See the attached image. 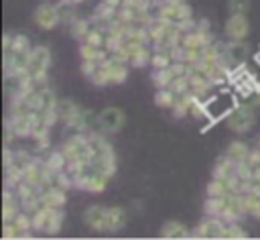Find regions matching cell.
I'll return each mask as SVG.
<instances>
[{
  "instance_id": "6da1fadb",
  "label": "cell",
  "mask_w": 260,
  "mask_h": 240,
  "mask_svg": "<svg viewBox=\"0 0 260 240\" xmlns=\"http://www.w3.org/2000/svg\"><path fill=\"white\" fill-rule=\"evenodd\" d=\"M236 94L225 89V87H217V94H211L207 100H205V106H207V122L213 126V122H219V120H225L228 114L238 106L236 102Z\"/></svg>"
},
{
  "instance_id": "7a4b0ae2",
  "label": "cell",
  "mask_w": 260,
  "mask_h": 240,
  "mask_svg": "<svg viewBox=\"0 0 260 240\" xmlns=\"http://www.w3.org/2000/svg\"><path fill=\"white\" fill-rule=\"evenodd\" d=\"M61 153L65 155L67 163H73V161L89 163L91 157H93L89 138H87V134H83V132H73L71 136H67V138L63 140V144H61Z\"/></svg>"
},
{
  "instance_id": "3957f363",
  "label": "cell",
  "mask_w": 260,
  "mask_h": 240,
  "mask_svg": "<svg viewBox=\"0 0 260 240\" xmlns=\"http://www.w3.org/2000/svg\"><path fill=\"white\" fill-rule=\"evenodd\" d=\"M49 67H51V51L45 45H35L32 47V55H30V63H28V73L30 77L37 81L39 87H47V75H49Z\"/></svg>"
},
{
  "instance_id": "277c9868",
  "label": "cell",
  "mask_w": 260,
  "mask_h": 240,
  "mask_svg": "<svg viewBox=\"0 0 260 240\" xmlns=\"http://www.w3.org/2000/svg\"><path fill=\"white\" fill-rule=\"evenodd\" d=\"M256 108L246 100L244 104H238L230 114H228V118H225V122H228V128L232 130V132H236V134H244V132H248L252 126H254V120H256V112H254Z\"/></svg>"
},
{
  "instance_id": "5b68a950",
  "label": "cell",
  "mask_w": 260,
  "mask_h": 240,
  "mask_svg": "<svg viewBox=\"0 0 260 240\" xmlns=\"http://www.w3.org/2000/svg\"><path fill=\"white\" fill-rule=\"evenodd\" d=\"M152 10L156 12L158 18H162L167 22H173V24H181L183 20H187V18L193 16L191 6L187 2H183V4H169L165 0H154Z\"/></svg>"
},
{
  "instance_id": "8992f818",
  "label": "cell",
  "mask_w": 260,
  "mask_h": 240,
  "mask_svg": "<svg viewBox=\"0 0 260 240\" xmlns=\"http://www.w3.org/2000/svg\"><path fill=\"white\" fill-rule=\"evenodd\" d=\"M124 122H126V116L120 108L116 106H108L104 108L98 116H95V128L104 134H116L124 128Z\"/></svg>"
},
{
  "instance_id": "52a82bcc",
  "label": "cell",
  "mask_w": 260,
  "mask_h": 240,
  "mask_svg": "<svg viewBox=\"0 0 260 240\" xmlns=\"http://www.w3.org/2000/svg\"><path fill=\"white\" fill-rule=\"evenodd\" d=\"M32 20L39 28L43 31H53L57 24H61V14H59V4H51V2H43L37 6Z\"/></svg>"
},
{
  "instance_id": "ba28073f",
  "label": "cell",
  "mask_w": 260,
  "mask_h": 240,
  "mask_svg": "<svg viewBox=\"0 0 260 240\" xmlns=\"http://www.w3.org/2000/svg\"><path fill=\"white\" fill-rule=\"evenodd\" d=\"M102 65H104V69L108 71L112 85L124 83V81L128 79V71H130V67H132L128 61H124L122 57H118V55H114V53H110V55L102 61Z\"/></svg>"
},
{
  "instance_id": "9c48e42d",
  "label": "cell",
  "mask_w": 260,
  "mask_h": 240,
  "mask_svg": "<svg viewBox=\"0 0 260 240\" xmlns=\"http://www.w3.org/2000/svg\"><path fill=\"white\" fill-rule=\"evenodd\" d=\"M225 230V220L217 216H205L195 228H193V238H223Z\"/></svg>"
},
{
  "instance_id": "30bf717a",
  "label": "cell",
  "mask_w": 260,
  "mask_h": 240,
  "mask_svg": "<svg viewBox=\"0 0 260 240\" xmlns=\"http://www.w3.org/2000/svg\"><path fill=\"white\" fill-rule=\"evenodd\" d=\"M95 116H98V114H93L91 110L79 108L77 114L65 122V128L71 130V132H83V134H87L89 130L95 128Z\"/></svg>"
},
{
  "instance_id": "8fae6325",
  "label": "cell",
  "mask_w": 260,
  "mask_h": 240,
  "mask_svg": "<svg viewBox=\"0 0 260 240\" xmlns=\"http://www.w3.org/2000/svg\"><path fill=\"white\" fill-rule=\"evenodd\" d=\"M248 53H250V47L246 43V39H230L228 41V47H225V55H223V61L232 67V65H238V63H246L248 59Z\"/></svg>"
},
{
  "instance_id": "7c38bea8",
  "label": "cell",
  "mask_w": 260,
  "mask_h": 240,
  "mask_svg": "<svg viewBox=\"0 0 260 240\" xmlns=\"http://www.w3.org/2000/svg\"><path fill=\"white\" fill-rule=\"evenodd\" d=\"M225 37L228 39H246L250 33V22L246 14H230L225 20Z\"/></svg>"
},
{
  "instance_id": "4fadbf2b",
  "label": "cell",
  "mask_w": 260,
  "mask_h": 240,
  "mask_svg": "<svg viewBox=\"0 0 260 240\" xmlns=\"http://www.w3.org/2000/svg\"><path fill=\"white\" fill-rule=\"evenodd\" d=\"M83 222L89 230L93 232H106V222H108V207L104 205H89L83 212Z\"/></svg>"
},
{
  "instance_id": "5bb4252c",
  "label": "cell",
  "mask_w": 260,
  "mask_h": 240,
  "mask_svg": "<svg viewBox=\"0 0 260 240\" xmlns=\"http://www.w3.org/2000/svg\"><path fill=\"white\" fill-rule=\"evenodd\" d=\"M4 122L10 124V128L14 130V134L18 138H26L32 134V112L28 114H8L4 118Z\"/></svg>"
},
{
  "instance_id": "9a60e30c",
  "label": "cell",
  "mask_w": 260,
  "mask_h": 240,
  "mask_svg": "<svg viewBox=\"0 0 260 240\" xmlns=\"http://www.w3.org/2000/svg\"><path fill=\"white\" fill-rule=\"evenodd\" d=\"M43 177H45V163H43V159L32 157V159L26 163V167L22 169V181H24V183H30V185H35V187H39L41 181H43Z\"/></svg>"
},
{
  "instance_id": "2e32d148",
  "label": "cell",
  "mask_w": 260,
  "mask_h": 240,
  "mask_svg": "<svg viewBox=\"0 0 260 240\" xmlns=\"http://www.w3.org/2000/svg\"><path fill=\"white\" fill-rule=\"evenodd\" d=\"M128 222L126 209L120 205H112L108 207V222H106V234H116L120 232Z\"/></svg>"
},
{
  "instance_id": "e0dca14e",
  "label": "cell",
  "mask_w": 260,
  "mask_h": 240,
  "mask_svg": "<svg viewBox=\"0 0 260 240\" xmlns=\"http://www.w3.org/2000/svg\"><path fill=\"white\" fill-rule=\"evenodd\" d=\"M160 238L167 240H177V238H193V230H189L185 224L177 222V220H169L162 228H160Z\"/></svg>"
},
{
  "instance_id": "ac0fdd59",
  "label": "cell",
  "mask_w": 260,
  "mask_h": 240,
  "mask_svg": "<svg viewBox=\"0 0 260 240\" xmlns=\"http://www.w3.org/2000/svg\"><path fill=\"white\" fill-rule=\"evenodd\" d=\"M2 197H4V203H2V218H4V220H12V218L22 209L20 199H18L14 187H4V195H2Z\"/></svg>"
},
{
  "instance_id": "d6986e66",
  "label": "cell",
  "mask_w": 260,
  "mask_h": 240,
  "mask_svg": "<svg viewBox=\"0 0 260 240\" xmlns=\"http://www.w3.org/2000/svg\"><path fill=\"white\" fill-rule=\"evenodd\" d=\"M199 100V96H195L193 92H185V94H181V96H177V102H175V106H173V116L175 118H185V116H189V112H191V106L195 104Z\"/></svg>"
},
{
  "instance_id": "ffe728a7",
  "label": "cell",
  "mask_w": 260,
  "mask_h": 240,
  "mask_svg": "<svg viewBox=\"0 0 260 240\" xmlns=\"http://www.w3.org/2000/svg\"><path fill=\"white\" fill-rule=\"evenodd\" d=\"M41 193H43V205L63 209L67 203V191L61 187H49V189H43Z\"/></svg>"
},
{
  "instance_id": "44dd1931",
  "label": "cell",
  "mask_w": 260,
  "mask_h": 240,
  "mask_svg": "<svg viewBox=\"0 0 260 240\" xmlns=\"http://www.w3.org/2000/svg\"><path fill=\"white\" fill-rule=\"evenodd\" d=\"M47 207H49V205H47ZM63 220H65V212H63V209H59V207H49V216H47L43 234H49V236L59 234L61 228H63Z\"/></svg>"
},
{
  "instance_id": "7402d4cb",
  "label": "cell",
  "mask_w": 260,
  "mask_h": 240,
  "mask_svg": "<svg viewBox=\"0 0 260 240\" xmlns=\"http://www.w3.org/2000/svg\"><path fill=\"white\" fill-rule=\"evenodd\" d=\"M108 55L110 53H108L106 47H95V45H89L85 41L79 45V57H81V61H98V63H102Z\"/></svg>"
},
{
  "instance_id": "603a6c76",
  "label": "cell",
  "mask_w": 260,
  "mask_h": 240,
  "mask_svg": "<svg viewBox=\"0 0 260 240\" xmlns=\"http://www.w3.org/2000/svg\"><path fill=\"white\" fill-rule=\"evenodd\" d=\"M108 183H110V177H108V175H104L102 171L93 169V171L89 173V177H87V181H85L83 189H85V191H89V193H102V191H106Z\"/></svg>"
},
{
  "instance_id": "cb8c5ba5",
  "label": "cell",
  "mask_w": 260,
  "mask_h": 240,
  "mask_svg": "<svg viewBox=\"0 0 260 240\" xmlns=\"http://www.w3.org/2000/svg\"><path fill=\"white\" fill-rule=\"evenodd\" d=\"M240 201H242V207H244L246 216L260 220V195H256L252 191H246V193H240Z\"/></svg>"
},
{
  "instance_id": "d4e9b609",
  "label": "cell",
  "mask_w": 260,
  "mask_h": 240,
  "mask_svg": "<svg viewBox=\"0 0 260 240\" xmlns=\"http://www.w3.org/2000/svg\"><path fill=\"white\" fill-rule=\"evenodd\" d=\"M150 47H152V45H140V47H136V49L132 51L128 63H130L132 67H136V69L150 65V57H152V49H150Z\"/></svg>"
},
{
  "instance_id": "484cf974",
  "label": "cell",
  "mask_w": 260,
  "mask_h": 240,
  "mask_svg": "<svg viewBox=\"0 0 260 240\" xmlns=\"http://www.w3.org/2000/svg\"><path fill=\"white\" fill-rule=\"evenodd\" d=\"M238 171V163H234L232 159H228L225 155L215 163V167H213V175L211 177H217V179H225V181H230V177L234 175Z\"/></svg>"
},
{
  "instance_id": "4316f807",
  "label": "cell",
  "mask_w": 260,
  "mask_h": 240,
  "mask_svg": "<svg viewBox=\"0 0 260 240\" xmlns=\"http://www.w3.org/2000/svg\"><path fill=\"white\" fill-rule=\"evenodd\" d=\"M93 28V22H91V18H81V16H77L71 24H69V33H71V37L75 39V41H83L85 37H87V33Z\"/></svg>"
},
{
  "instance_id": "83f0119b",
  "label": "cell",
  "mask_w": 260,
  "mask_h": 240,
  "mask_svg": "<svg viewBox=\"0 0 260 240\" xmlns=\"http://www.w3.org/2000/svg\"><path fill=\"white\" fill-rule=\"evenodd\" d=\"M43 163H45V169H49V171H53V173L67 169V159H65V155L61 153V148L47 153V155L43 157Z\"/></svg>"
},
{
  "instance_id": "f1b7e54d",
  "label": "cell",
  "mask_w": 260,
  "mask_h": 240,
  "mask_svg": "<svg viewBox=\"0 0 260 240\" xmlns=\"http://www.w3.org/2000/svg\"><path fill=\"white\" fill-rule=\"evenodd\" d=\"M250 153V146L244 142V140H232L225 148V157L232 159L234 163H244V159L248 157Z\"/></svg>"
},
{
  "instance_id": "f546056e",
  "label": "cell",
  "mask_w": 260,
  "mask_h": 240,
  "mask_svg": "<svg viewBox=\"0 0 260 240\" xmlns=\"http://www.w3.org/2000/svg\"><path fill=\"white\" fill-rule=\"evenodd\" d=\"M81 106L75 102V100H69V98H59V104H57V114H59V120L61 122H67L69 118H73L77 114Z\"/></svg>"
},
{
  "instance_id": "4dcf8cb0",
  "label": "cell",
  "mask_w": 260,
  "mask_h": 240,
  "mask_svg": "<svg viewBox=\"0 0 260 240\" xmlns=\"http://www.w3.org/2000/svg\"><path fill=\"white\" fill-rule=\"evenodd\" d=\"M175 77H177V75H175V71H173L171 67L152 69V75H150V79H152V83H154L156 89H160V87H171V83H173Z\"/></svg>"
},
{
  "instance_id": "1f68e13d",
  "label": "cell",
  "mask_w": 260,
  "mask_h": 240,
  "mask_svg": "<svg viewBox=\"0 0 260 240\" xmlns=\"http://www.w3.org/2000/svg\"><path fill=\"white\" fill-rule=\"evenodd\" d=\"M175 102H177V94H175L171 87H160V89L154 92V104H156L158 108L173 110Z\"/></svg>"
},
{
  "instance_id": "d6a6232c",
  "label": "cell",
  "mask_w": 260,
  "mask_h": 240,
  "mask_svg": "<svg viewBox=\"0 0 260 240\" xmlns=\"http://www.w3.org/2000/svg\"><path fill=\"white\" fill-rule=\"evenodd\" d=\"M230 183L225 179H217V177H211V181L207 183V195L209 197H223V195H230Z\"/></svg>"
},
{
  "instance_id": "836d02e7",
  "label": "cell",
  "mask_w": 260,
  "mask_h": 240,
  "mask_svg": "<svg viewBox=\"0 0 260 240\" xmlns=\"http://www.w3.org/2000/svg\"><path fill=\"white\" fill-rule=\"evenodd\" d=\"M223 207H225V195L223 197H209L207 195V199L203 203V214L205 216H217V218H221Z\"/></svg>"
},
{
  "instance_id": "e575fe53",
  "label": "cell",
  "mask_w": 260,
  "mask_h": 240,
  "mask_svg": "<svg viewBox=\"0 0 260 240\" xmlns=\"http://www.w3.org/2000/svg\"><path fill=\"white\" fill-rule=\"evenodd\" d=\"M173 55L169 51H156L152 49V57H150V69H165L173 65Z\"/></svg>"
},
{
  "instance_id": "d590c367",
  "label": "cell",
  "mask_w": 260,
  "mask_h": 240,
  "mask_svg": "<svg viewBox=\"0 0 260 240\" xmlns=\"http://www.w3.org/2000/svg\"><path fill=\"white\" fill-rule=\"evenodd\" d=\"M75 6L77 4H71V2H65V0H61L59 2V14H61V24H65V26H69L75 18H77V12H75Z\"/></svg>"
},
{
  "instance_id": "8d00e7d4",
  "label": "cell",
  "mask_w": 260,
  "mask_h": 240,
  "mask_svg": "<svg viewBox=\"0 0 260 240\" xmlns=\"http://www.w3.org/2000/svg\"><path fill=\"white\" fill-rule=\"evenodd\" d=\"M223 238H232V240H240V238H248V232L238 224V222H225V230H223Z\"/></svg>"
},
{
  "instance_id": "74e56055",
  "label": "cell",
  "mask_w": 260,
  "mask_h": 240,
  "mask_svg": "<svg viewBox=\"0 0 260 240\" xmlns=\"http://www.w3.org/2000/svg\"><path fill=\"white\" fill-rule=\"evenodd\" d=\"M93 85H98V87H108V85H112V81H110V75H108V71L104 69V65H100L89 77H87Z\"/></svg>"
},
{
  "instance_id": "f35d334b",
  "label": "cell",
  "mask_w": 260,
  "mask_h": 240,
  "mask_svg": "<svg viewBox=\"0 0 260 240\" xmlns=\"http://www.w3.org/2000/svg\"><path fill=\"white\" fill-rule=\"evenodd\" d=\"M171 89H173L177 96H181V94H185V92H191L189 75H177V77L173 79V83H171Z\"/></svg>"
},
{
  "instance_id": "ab89813d",
  "label": "cell",
  "mask_w": 260,
  "mask_h": 240,
  "mask_svg": "<svg viewBox=\"0 0 260 240\" xmlns=\"http://www.w3.org/2000/svg\"><path fill=\"white\" fill-rule=\"evenodd\" d=\"M248 8H250V0H230L228 2L230 14H246Z\"/></svg>"
},
{
  "instance_id": "60d3db41",
  "label": "cell",
  "mask_w": 260,
  "mask_h": 240,
  "mask_svg": "<svg viewBox=\"0 0 260 240\" xmlns=\"http://www.w3.org/2000/svg\"><path fill=\"white\" fill-rule=\"evenodd\" d=\"M2 238H6V240L18 238V230L10 220H4V224H2Z\"/></svg>"
},
{
  "instance_id": "b9f144b4",
  "label": "cell",
  "mask_w": 260,
  "mask_h": 240,
  "mask_svg": "<svg viewBox=\"0 0 260 240\" xmlns=\"http://www.w3.org/2000/svg\"><path fill=\"white\" fill-rule=\"evenodd\" d=\"M14 153H16V151H12L10 146H6V144H4V153H2V155H4V157H2V163H4V167H8V165L12 163V159H14Z\"/></svg>"
},
{
  "instance_id": "7bdbcfd3",
  "label": "cell",
  "mask_w": 260,
  "mask_h": 240,
  "mask_svg": "<svg viewBox=\"0 0 260 240\" xmlns=\"http://www.w3.org/2000/svg\"><path fill=\"white\" fill-rule=\"evenodd\" d=\"M126 4H134V6H140V8H148V10H152L154 0H126Z\"/></svg>"
},
{
  "instance_id": "ee69618b",
  "label": "cell",
  "mask_w": 260,
  "mask_h": 240,
  "mask_svg": "<svg viewBox=\"0 0 260 240\" xmlns=\"http://www.w3.org/2000/svg\"><path fill=\"white\" fill-rule=\"evenodd\" d=\"M106 2H108L112 8H116V10H118V8H122V6L126 4V0H106Z\"/></svg>"
},
{
  "instance_id": "f6af8a7d",
  "label": "cell",
  "mask_w": 260,
  "mask_h": 240,
  "mask_svg": "<svg viewBox=\"0 0 260 240\" xmlns=\"http://www.w3.org/2000/svg\"><path fill=\"white\" fill-rule=\"evenodd\" d=\"M165 2H169V4H183V2H187V0H165Z\"/></svg>"
},
{
  "instance_id": "bcb514c9",
  "label": "cell",
  "mask_w": 260,
  "mask_h": 240,
  "mask_svg": "<svg viewBox=\"0 0 260 240\" xmlns=\"http://www.w3.org/2000/svg\"><path fill=\"white\" fill-rule=\"evenodd\" d=\"M65 2H71V4H79V2H83V0H65Z\"/></svg>"
},
{
  "instance_id": "7dc6e473",
  "label": "cell",
  "mask_w": 260,
  "mask_h": 240,
  "mask_svg": "<svg viewBox=\"0 0 260 240\" xmlns=\"http://www.w3.org/2000/svg\"><path fill=\"white\" fill-rule=\"evenodd\" d=\"M256 63H260V51L256 53Z\"/></svg>"
}]
</instances>
